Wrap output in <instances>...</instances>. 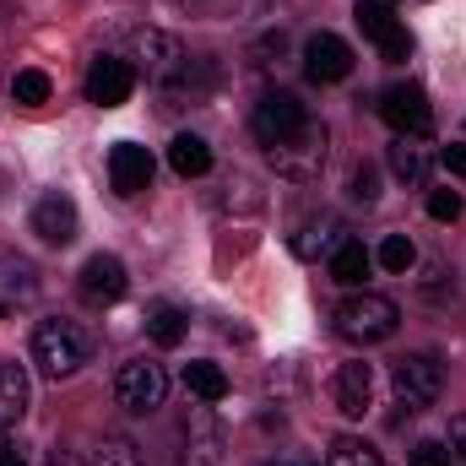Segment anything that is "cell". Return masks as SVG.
Returning <instances> with one entry per match:
<instances>
[{"mask_svg": "<svg viewBox=\"0 0 466 466\" xmlns=\"http://www.w3.org/2000/svg\"><path fill=\"white\" fill-rule=\"evenodd\" d=\"M358 27H363V38L385 55V60H407L412 55V33L396 22V11L385 5V0H358Z\"/></svg>", "mask_w": 466, "mask_h": 466, "instance_id": "cell-9", "label": "cell"}, {"mask_svg": "<svg viewBox=\"0 0 466 466\" xmlns=\"http://www.w3.org/2000/svg\"><path fill=\"white\" fill-rule=\"evenodd\" d=\"M98 466H147V461H141V451H136L130 440H119V434H109V440L98 445Z\"/></svg>", "mask_w": 466, "mask_h": 466, "instance_id": "cell-28", "label": "cell"}, {"mask_svg": "<svg viewBox=\"0 0 466 466\" xmlns=\"http://www.w3.org/2000/svg\"><path fill=\"white\" fill-rule=\"evenodd\" d=\"M174 5H196V0H174Z\"/></svg>", "mask_w": 466, "mask_h": 466, "instance_id": "cell-37", "label": "cell"}, {"mask_svg": "<svg viewBox=\"0 0 466 466\" xmlns=\"http://www.w3.org/2000/svg\"><path fill=\"white\" fill-rule=\"evenodd\" d=\"M271 466H315V461H304V456H277Z\"/></svg>", "mask_w": 466, "mask_h": 466, "instance_id": "cell-36", "label": "cell"}, {"mask_svg": "<svg viewBox=\"0 0 466 466\" xmlns=\"http://www.w3.org/2000/svg\"><path fill=\"white\" fill-rule=\"evenodd\" d=\"M348 196H352V201H363V207H374V201H380V168H374V163H358V168H352Z\"/></svg>", "mask_w": 466, "mask_h": 466, "instance_id": "cell-27", "label": "cell"}, {"mask_svg": "<svg viewBox=\"0 0 466 466\" xmlns=\"http://www.w3.org/2000/svg\"><path fill=\"white\" fill-rule=\"evenodd\" d=\"M82 299L87 304H115L125 299V288H130V277H125V260L119 255H93L87 266H82Z\"/></svg>", "mask_w": 466, "mask_h": 466, "instance_id": "cell-14", "label": "cell"}, {"mask_svg": "<svg viewBox=\"0 0 466 466\" xmlns=\"http://www.w3.org/2000/svg\"><path fill=\"white\" fill-rule=\"evenodd\" d=\"M109 179H115V196L152 190V152L136 147V141H119L115 152H109Z\"/></svg>", "mask_w": 466, "mask_h": 466, "instance_id": "cell-15", "label": "cell"}, {"mask_svg": "<svg viewBox=\"0 0 466 466\" xmlns=\"http://www.w3.org/2000/svg\"><path fill=\"white\" fill-rule=\"evenodd\" d=\"M168 168H174L179 179H201V174L212 168V147L185 130V136H174V147H168Z\"/></svg>", "mask_w": 466, "mask_h": 466, "instance_id": "cell-19", "label": "cell"}, {"mask_svg": "<svg viewBox=\"0 0 466 466\" xmlns=\"http://www.w3.org/2000/svg\"><path fill=\"white\" fill-rule=\"evenodd\" d=\"M331 401H337L342 418H363V412H369V401H374V374H369V363H342V369H337Z\"/></svg>", "mask_w": 466, "mask_h": 466, "instance_id": "cell-16", "label": "cell"}, {"mask_svg": "<svg viewBox=\"0 0 466 466\" xmlns=\"http://www.w3.org/2000/svg\"><path fill=\"white\" fill-rule=\"evenodd\" d=\"M374 260H380L385 271L407 277V271L418 266V249H412V238H407V233H385V238H380V249H374Z\"/></svg>", "mask_w": 466, "mask_h": 466, "instance_id": "cell-24", "label": "cell"}, {"mask_svg": "<svg viewBox=\"0 0 466 466\" xmlns=\"http://www.w3.org/2000/svg\"><path fill=\"white\" fill-rule=\"evenodd\" d=\"M49 93H55V82H49L44 71H16V76H11V98H16V104H27V109L49 104Z\"/></svg>", "mask_w": 466, "mask_h": 466, "instance_id": "cell-26", "label": "cell"}, {"mask_svg": "<svg viewBox=\"0 0 466 466\" xmlns=\"http://www.w3.org/2000/svg\"><path fill=\"white\" fill-rule=\"evenodd\" d=\"M429 218H434V223H456V218H461V196H456V190H434V196H429Z\"/></svg>", "mask_w": 466, "mask_h": 466, "instance_id": "cell-29", "label": "cell"}, {"mask_svg": "<svg viewBox=\"0 0 466 466\" xmlns=\"http://www.w3.org/2000/svg\"><path fill=\"white\" fill-rule=\"evenodd\" d=\"M342 244H348V228L337 218H309V223H299V233H293V255L299 260H331Z\"/></svg>", "mask_w": 466, "mask_h": 466, "instance_id": "cell-17", "label": "cell"}, {"mask_svg": "<svg viewBox=\"0 0 466 466\" xmlns=\"http://www.w3.org/2000/svg\"><path fill=\"white\" fill-rule=\"evenodd\" d=\"M396 326H401V309H396L385 293L358 288V293H348V299L337 304V331H342L348 342H358V348L390 342V337H396Z\"/></svg>", "mask_w": 466, "mask_h": 466, "instance_id": "cell-2", "label": "cell"}, {"mask_svg": "<svg viewBox=\"0 0 466 466\" xmlns=\"http://www.w3.org/2000/svg\"><path fill=\"white\" fill-rule=\"evenodd\" d=\"M0 315H5V309H0Z\"/></svg>", "mask_w": 466, "mask_h": 466, "instance_id": "cell-38", "label": "cell"}, {"mask_svg": "<svg viewBox=\"0 0 466 466\" xmlns=\"http://www.w3.org/2000/svg\"><path fill=\"white\" fill-rule=\"evenodd\" d=\"M0 282H5V293H33V266L27 260H16V266L5 260L0 266Z\"/></svg>", "mask_w": 466, "mask_h": 466, "instance_id": "cell-30", "label": "cell"}, {"mask_svg": "<svg viewBox=\"0 0 466 466\" xmlns=\"http://www.w3.org/2000/svg\"><path fill=\"white\" fill-rule=\"evenodd\" d=\"M130 93H136V71H130L125 55H98V60L87 66V104H98V109H119Z\"/></svg>", "mask_w": 466, "mask_h": 466, "instance_id": "cell-10", "label": "cell"}, {"mask_svg": "<svg viewBox=\"0 0 466 466\" xmlns=\"http://www.w3.org/2000/svg\"><path fill=\"white\" fill-rule=\"evenodd\" d=\"M0 466H27V461H22V451H16L11 440H0Z\"/></svg>", "mask_w": 466, "mask_h": 466, "instance_id": "cell-35", "label": "cell"}, {"mask_svg": "<svg viewBox=\"0 0 466 466\" xmlns=\"http://www.w3.org/2000/svg\"><path fill=\"white\" fill-rule=\"evenodd\" d=\"M412 466H451V445H440V440L412 445Z\"/></svg>", "mask_w": 466, "mask_h": 466, "instance_id": "cell-31", "label": "cell"}, {"mask_svg": "<svg viewBox=\"0 0 466 466\" xmlns=\"http://www.w3.org/2000/svg\"><path fill=\"white\" fill-rule=\"evenodd\" d=\"M44 466H98V461H82V456H71V451H49Z\"/></svg>", "mask_w": 466, "mask_h": 466, "instance_id": "cell-34", "label": "cell"}, {"mask_svg": "<svg viewBox=\"0 0 466 466\" xmlns=\"http://www.w3.org/2000/svg\"><path fill=\"white\" fill-rule=\"evenodd\" d=\"M390 174H396L401 185H412V190H418V185L429 179V157H423L418 147H407V136H401V141L390 147Z\"/></svg>", "mask_w": 466, "mask_h": 466, "instance_id": "cell-23", "label": "cell"}, {"mask_svg": "<svg viewBox=\"0 0 466 466\" xmlns=\"http://www.w3.org/2000/svg\"><path fill=\"white\" fill-rule=\"evenodd\" d=\"M33 233L44 238V244H55V249H66V244H76V233H82V218H76V201L71 196H44L38 207H33Z\"/></svg>", "mask_w": 466, "mask_h": 466, "instance_id": "cell-13", "label": "cell"}, {"mask_svg": "<svg viewBox=\"0 0 466 466\" xmlns=\"http://www.w3.org/2000/svg\"><path fill=\"white\" fill-rule=\"evenodd\" d=\"M185 331H190V315H185L179 304H152V315H147V337H152L157 348H179Z\"/></svg>", "mask_w": 466, "mask_h": 466, "instance_id": "cell-20", "label": "cell"}, {"mask_svg": "<svg viewBox=\"0 0 466 466\" xmlns=\"http://www.w3.org/2000/svg\"><path fill=\"white\" fill-rule=\"evenodd\" d=\"M326 466H385V461H380V451H374V445H363V440L342 434V440H331Z\"/></svg>", "mask_w": 466, "mask_h": 466, "instance_id": "cell-25", "label": "cell"}, {"mask_svg": "<svg viewBox=\"0 0 466 466\" xmlns=\"http://www.w3.org/2000/svg\"><path fill=\"white\" fill-rule=\"evenodd\" d=\"M326 125L320 119H309L304 130H293L288 141H277V147H266V163L282 174V179H299V185H309V179H320V168H326Z\"/></svg>", "mask_w": 466, "mask_h": 466, "instance_id": "cell-4", "label": "cell"}, {"mask_svg": "<svg viewBox=\"0 0 466 466\" xmlns=\"http://www.w3.org/2000/svg\"><path fill=\"white\" fill-rule=\"evenodd\" d=\"M163 396H168V374H163V363H147V358H130V363H119V374H115V401L125 407V412L147 418V412H157V407H163Z\"/></svg>", "mask_w": 466, "mask_h": 466, "instance_id": "cell-6", "label": "cell"}, {"mask_svg": "<svg viewBox=\"0 0 466 466\" xmlns=\"http://www.w3.org/2000/svg\"><path fill=\"white\" fill-rule=\"evenodd\" d=\"M380 119H385L396 136H429V130H434V109H429V98H423L418 82L385 87V93H380Z\"/></svg>", "mask_w": 466, "mask_h": 466, "instance_id": "cell-7", "label": "cell"}, {"mask_svg": "<svg viewBox=\"0 0 466 466\" xmlns=\"http://www.w3.org/2000/svg\"><path fill=\"white\" fill-rule=\"evenodd\" d=\"M93 358V342L76 320H38L33 331V363L44 380H71L82 363Z\"/></svg>", "mask_w": 466, "mask_h": 466, "instance_id": "cell-1", "label": "cell"}, {"mask_svg": "<svg viewBox=\"0 0 466 466\" xmlns=\"http://www.w3.org/2000/svg\"><path fill=\"white\" fill-rule=\"evenodd\" d=\"M390 390H396V407L412 418V412H423V407L440 401V390H445V363H440L434 352H407V358L390 369Z\"/></svg>", "mask_w": 466, "mask_h": 466, "instance_id": "cell-5", "label": "cell"}, {"mask_svg": "<svg viewBox=\"0 0 466 466\" xmlns=\"http://www.w3.org/2000/svg\"><path fill=\"white\" fill-rule=\"evenodd\" d=\"M185 390L196 396V401H223L228 396V374L218 369V363H185Z\"/></svg>", "mask_w": 466, "mask_h": 466, "instance_id": "cell-22", "label": "cell"}, {"mask_svg": "<svg viewBox=\"0 0 466 466\" xmlns=\"http://www.w3.org/2000/svg\"><path fill=\"white\" fill-rule=\"evenodd\" d=\"M304 125H309V109H304L293 93H266V98L255 104V115H249V130H255L260 147H277V141H288V136L304 130Z\"/></svg>", "mask_w": 466, "mask_h": 466, "instance_id": "cell-8", "label": "cell"}, {"mask_svg": "<svg viewBox=\"0 0 466 466\" xmlns=\"http://www.w3.org/2000/svg\"><path fill=\"white\" fill-rule=\"evenodd\" d=\"M440 163H445V174L466 179V147H461V141H456V147H445V152H440Z\"/></svg>", "mask_w": 466, "mask_h": 466, "instance_id": "cell-32", "label": "cell"}, {"mask_svg": "<svg viewBox=\"0 0 466 466\" xmlns=\"http://www.w3.org/2000/svg\"><path fill=\"white\" fill-rule=\"evenodd\" d=\"M130 71L136 76H147L157 93H168L174 82H179V71L190 66V55H185V44L174 38V33H163V27H136L130 33Z\"/></svg>", "mask_w": 466, "mask_h": 466, "instance_id": "cell-3", "label": "cell"}, {"mask_svg": "<svg viewBox=\"0 0 466 466\" xmlns=\"http://www.w3.org/2000/svg\"><path fill=\"white\" fill-rule=\"evenodd\" d=\"M185 466H223V423L212 401L185 412Z\"/></svg>", "mask_w": 466, "mask_h": 466, "instance_id": "cell-11", "label": "cell"}, {"mask_svg": "<svg viewBox=\"0 0 466 466\" xmlns=\"http://www.w3.org/2000/svg\"><path fill=\"white\" fill-rule=\"evenodd\" d=\"M348 71H352V49H348V38H337V33H315L309 44H304V76L309 82H348Z\"/></svg>", "mask_w": 466, "mask_h": 466, "instance_id": "cell-12", "label": "cell"}, {"mask_svg": "<svg viewBox=\"0 0 466 466\" xmlns=\"http://www.w3.org/2000/svg\"><path fill=\"white\" fill-rule=\"evenodd\" d=\"M445 445H451V456H461V461H466V412L451 418V440H445Z\"/></svg>", "mask_w": 466, "mask_h": 466, "instance_id": "cell-33", "label": "cell"}, {"mask_svg": "<svg viewBox=\"0 0 466 466\" xmlns=\"http://www.w3.org/2000/svg\"><path fill=\"white\" fill-rule=\"evenodd\" d=\"M27 412V369L0 358V429H11Z\"/></svg>", "mask_w": 466, "mask_h": 466, "instance_id": "cell-18", "label": "cell"}, {"mask_svg": "<svg viewBox=\"0 0 466 466\" xmlns=\"http://www.w3.org/2000/svg\"><path fill=\"white\" fill-rule=\"evenodd\" d=\"M369 271H374V255H369L358 238H348V244L331 255V277H337L342 288H363V282H369Z\"/></svg>", "mask_w": 466, "mask_h": 466, "instance_id": "cell-21", "label": "cell"}]
</instances>
